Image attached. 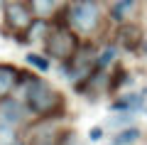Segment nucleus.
Here are the masks:
<instances>
[{"label":"nucleus","mask_w":147,"mask_h":145,"mask_svg":"<svg viewBox=\"0 0 147 145\" xmlns=\"http://www.w3.org/2000/svg\"><path fill=\"white\" fill-rule=\"evenodd\" d=\"M142 42V32L137 25H130V22H120V30H118V44H123L125 49H135Z\"/></svg>","instance_id":"obj_7"},{"label":"nucleus","mask_w":147,"mask_h":145,"mask_svg":"<svg viewBox=\"0 0 147 145\" xmlns=\"http://www.w3.org/2000/svg\"><path fill=\"white\" fill-rule=\"evenodd\" d=\"M54 145H79V138L74 130H61V133L54 138Z\"/></svg>","instance_id":"obj_15"},{"label":"nucleus","mask_w":147,"mask_h":145,"mask_svg":"<svg viewBox=\"0 0 147 145\" xmlns=\"http://www.w3.org/2000/svg\"><path fill=\"white\" fill-rule=\"evenodd\" d=\"M130 123H132V113H120L110 118V125H115V128H127Z\"/></svg>","instance_id":"obj_16"},{"label":"nucleus","mask_w":147,"mask_h":145,"mask_svg":"<svg viewBox=\"0 0 147 145\" xmlns=\"http://www.w3.org/2000/svg\"><path fill=\"white\" fill-rule=\"evenodd\" d=\"M30 145H54V135H49V133H39V135H34V138H32Z\"/></svg>","instance_id":"obj_17"},{"label":"nucleus","mask_w":147,"mask_h":145,"mask_svg":"<svg viewBox=\"0 0 147 145\" xmlns=\"http://www.w3.org/2000/svg\"><path fill=\"white\" fill-rule=\"evenodd\" d=\"M44 49H47V57L59 59V62H69L79 49V37L74 30L57 25L52 30H47V35H44Z\"/></svg>","instance_id":"obj_2"},{"label":"nucleus","mask_w":147,"mask_h":145,"mask_svg":"<svg viewBox=\"0 0 147 145\" xmlns=\"http://www.w3.org/2000/svg\"><path fill=\"white\" fill-rule=\"evenodd\" d=\"M103 135H105V128H103V125H93V128L88 130V140H91V143H98Z\"/></svg>","instance_id":"obj_18"},{"label":"nucleus","mask_w":147,"mask_h":145,"mask_svg":"<svg viewBox=\"0 0 147 145\" xmlns=\"http://www.w3.org/2000/svg\"><path fill=\"white\" fill-rule=\"evenodd\" d=\"M135 5H137V0H115L113 7H110V17H113V22H125L127 15L135 10Z\"/></svg>","instance_id":"obj_10"},{"label":"nucleus","mask_w":147,"mask_h":145,"mask_svg":"<svg viewBox=\"0 0 147 145\" xmlns=\"http://www.w3.org/2000/svg\"><path fill=\"white\" fill-rule=\"evenodd\" d=\"M142 106H145V93H125V96H120L118 101H113L110 108L120 111V113H135Z\"/></svg>","instance_id":"obj_8"},{"label":"nucleus","mask_w":147,"mask_h":145,"mask_svg":"<svg viewBox=\"0 0 147 145\" xmlns=\"http://www.w3.org/2000/svg\"><path fill=\"white\" fill-rule=\"evenodd\" d=\"M32 20H34V17H32V10H30L27 3L15 0V3H7L5 5V25L10 27L12 32L22 35V32L32 25Z\"/></svg>","instance_id":"obj_4"},{"label":"nucleus","mask_w":147,"mask_h":145,"mask_svg":"<svg viewBox=\"0 0 147 145\" xmlns=\"http://www.w3.org/2000/svg\"><path fill=\"white\" fill-rule=\"evenodd\" d=\"M118 54H120L118 44H113V42H110V44H103L98 52H96V69H103L105 71V69L118 59Z\"/></svg>","instance_id":"obj_9"},{"label":"nucleus","mask_w":147,"mask_h":145,"mask_svg":"<svg viewBox=\"0 0 147 145\" xmlns=\"http://www.w3.org/2000/svg\"><path fill=\"white\" fill-rule=\"evenodd\" d=\"M0 120L20 128L25 123V103L17 99H10V96H3L0 99Z\"/></svg>","instance_id":"obj_5"},{"label":"nucleus","mask_w":147,"mask_h":145,"mask_svg":"<svg viewBox=\"0 0 147 145\" xmlns=\"http://www.w3.org/2000/svg\"><path fill=\"white\" fill-rule=\"evenodd\" d=\"M100 22V5L96 0H74L69 7V25L79 35H91Z\"/></svg>","instance_id":"obj_3"},{"label":"nucleus","mask_w":147,"mask_h":145,"mask_svg":"<svg viewBox=\"0 0 147 145\" xmlns=\"http://www.w3.org/2000/svg\"><path fill=\"white\" fill-rule=\"evenodd\" d=\"M145 111H147V108H145Z\"/></svg>","instance_id":"obj_21"},{"label":"nucleus","mask_w":147,"mask_h":145,"mask_svg":"<svg viewBox=\"0 0 147 145\" xmlns=\"http://www.w3.org/2000/svg\"><path fill=\"white\" fill-rule=\"evenodd\" d=\"M17 130H20V128H15V125L3 123V120H0V145H7V143H12L15 138H20Z\"/></svg>","instance_id":"obj_14"},{"label":"nucleus","mask_w":147,"mask_h":145,"mask_svg":"<svg viewBox=\"0 0 147 145\" xmlns=\"http://www.w3.org/2000/svg\"><path fill=\"white\" fill-rule=\"evenodd\" d=\"M3 3H5V0H0V7H3Z\"/></svg>","instance_id":"obj_20"},{"label":"nucleus","mask_w":147,"mask_h":145,"mask_svg":"<svg viewBox=\"0 0 147 145\" xmlns=\"http://www.w3.org/2000/svg\"><path fill=\"white\" fill-rule=\"evenodd\" d=\"M25 59H27V64H30V67H34L37 71H42V74H44V71H49V67H52L47 54H34V52H30Z\"/></svg>","instance_id":"obj_13"},{"label":"nucleus","mask_w":147,"mask_h":145,"mask_svg":"<svg viewBox=\"0 0 147 145\" xmlns=\"http://www.w3.org/2000/svg\"><path fill=\"white\" fill-rule=\"evenodd\" d=\"M20 84H22V103L25 108H30L34 116L42 118H57L64 113V96L52 86L49 81L34 76V74L20 71Z\"/></svg>","instance_id":"obj_1"},{"label":"nucleus","mask_w":147,"mask_h":145,"mask_svg":"<svg viewBox=\"0 0 147 145\" xmlns=\"http://www.w3.org/2000/svg\"><path fill=\"white\" fill-rule=\"evenodd\" d=\"M17 86H20V69L7 64V62L5 64L0 62V99L10 96Z\"/></svg>","instance_id":"obj_6"},{"label":"nucleus","mask_w":147,"mask_h":145,"mask_svg":"<svg viewBox=\"0 0 147 145\" xmlns=\"http://www.w3.org/2000/svg\"><path fill=\"white\" fill-rule=\"evenodd\" d=\"M7 145H27V143H25V140H22V138H15V140H12V143H7Z\"/></svg>","instance_id":"obj_19"},{"label":"nucleus","mask_w":147,"mask_h":145,"mask_svg":"<svg viewBox=\"0 0 147 145\" xmlns=\"http://www.w3.org/2000/svg\"><path fill=\"white\" fill-rule=\"evenodd\" d=\"M140 128H135V125H127V128H120L113 138H110V145H132L140 140Z\"/></svg>","instance_id":"obj_11"},{"label":"nucleus","mask_w":147,"mask_h":145,"mask_svg":"<svg viewBox=\"0 0 147 145\" xmlns=\"http://www.w3.org/2000/svg\"><path fill=\"white\" fill-rule=\"evenodd\" d=\"M57 3L59 0H30V10L37 12V15H42V17H47L57 10Z\"/></svg>","instance_id":"obj_12"}]
</instances>
